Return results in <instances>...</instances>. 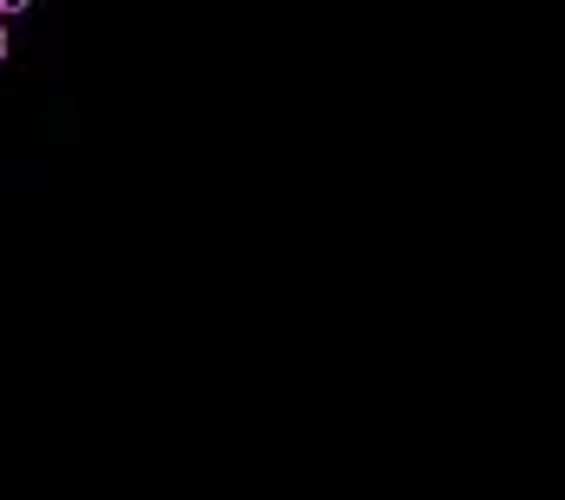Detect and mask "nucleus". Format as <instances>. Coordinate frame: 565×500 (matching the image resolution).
<instances>
[{
    "label": "nucleus",
    "mask_w": 565,
    "mask_h": 500,
    "mask_svg": "<svg viewBox=\"0 0 565 500\" xmlns=\"http://www.w3.org/2000/svg\"><path fill=\"white\" fill-rule=\"evenodd\" d=\"M20 7H26V0H0V13H20Z\"/></svg>",
    "instance_id": "obj_1"
},
{
    "label": "nucleus",
    "mask_w": 565,
    "mask_h": 500,
    "mask_svg": "<svg viewBox=\"0 0 565 500\" xmlns=\"http://www.w3.org/2000/svg\"><path fill=\"white\" fill-rule=\"evenodd\" d=\"M0 58H7V26H0Z\"/></svg>",
    "instance_id": "obj_2"
}]
</instances>
